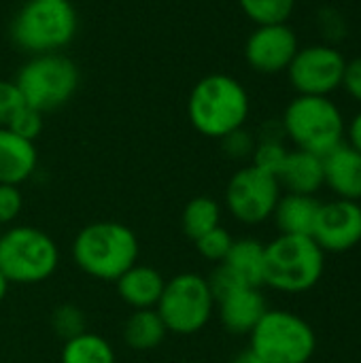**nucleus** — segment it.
Instances as JSON below:
<instances>
[{"instance_id": "33", "label": "nucleus", "mask_w": 361, "mask_h": 363, "mask_svg": "<svg viewBox=\"0 0 361 363\" xmlns=\"http://www.w3.org/2000/svg\"><path fill=\"white\" fill-rule=\"evenodd\" d=\"M349 145L361 153V113L355 115V119L349 125Z\"/></svg>"}, {"instance_id": "30", "label": "nucleus", "mask_w": 361, "mask_h": 363, "mask_svg": "<svg viewBox=\"0 0 361 363\" xmlns=\"http://www.w3.org/2000/svg\"><path fill=\"white\" fill-rule=\"evenodd\" d=\"M221 145H223V151L232 157V160H245V157H251L253 151H255V138L245 130H234L232 134L223 136L221 138Z\"/></svg>"}, {"instance_id": "26", "label": "nucleus", "mask_w": 361, "mask_h": 363, "mask_svg": "<svg viewBox=\"0 0 361 363\" xmlns=\"http://www.w3.org/2000/svg\"><path fill=\"white\" fill-rule=\"evenodd\" d=\"M194 242H196L198 253H200L204 259L221 264V262L228 257V253H230V249H232L234 238L230 236V232H228V230H223V228L219 225V228H215V230L206 232L204 236H200V238H198V240H194Z\"/></svg>"}, {"instance_id": "8", "label": "nucleus", "mask_w": 361, "mask_h": 363, "mask_svg": "<svg viewBox=\"0 0 361 363\" xmlns=\"http://www.w3.org/2000/svg\"><path fill=\"white\" fill-rule=\"evenodd\" d=\"M15 85L28 106L49 113L64 106L79 87L74 62L62 53L32 55L17 72Z\"/></svg>"}, {"instance_id": "9", "label": "nucleus", "mask_w": 361, "mask_h": 363, "mask_svg": "<svg viewBox=\"0 0 361 363\" xmlns=\"http://www.w3.org/2000/svg\"><path fill=\"white\" fill-rule=\"evenodd\" d=\"M168 332L191 336L206 328L215 311V298L209 279L198 272H183L166 281L155 306Z\"/></svg>"}, {"instance_id": "16", "label": "nucleus", "mask_w": 361, "mask_h": 363, "mask_svg": "<svg viewBox=\"0 0 361 363\" xmlns=\"http://www.w3.org/2000/svg\"><path fill=\"white\" fill-rule=\"evenodd\" d=\"M38 164V153L32 140L21 138L9 128H0V183L21 185Z\"/></svg>"}, {"instance_id": "1", "label": "nucleus", "mask_w": 361, "mask_h": 363, "mask_svg": "<svg viewBox=\"0 0 361 363\" xmlns=\"http://www.w3.org/2000/svg\"><path fill=\"white\" fill-rule=\"evenodd\" d=\"M249 94L230 74L202 77L187 100V117L191 125L209 138H223L240 130L249 117Z\"/></svg>"}, {"instance_id": "20", "label": "nucleus", "mask_w": 361, "mask_h": 363, "mask_svg": "<svg viewBox=\"0 0 361 363\" xmlns=\"http://www.w3.org/2000/svg\"><path fill=\"white\" fill-rule=\"evenodd\" d=\"M240 285L262 287L266 272V245L257 238H240L232 242L228 257L221 262Z\"/></svg>"}, {"instance_id": "23", "label": "nucleus", "mask_w": 361, "mask_h": 363, "mask_svg": "<svg viewBox=\"0 0 361 363\" xmlns=\"http://www.w3.org/2000/svg\"><path fill=\"white\" fill-rule=\"evenodd\" d=\"M219 223H221V206L209 196H198L189 200L183 208L181 225L191 240H198L206 232L219 228Z\"/></svg>"}, {"instance_id": "5", "label": "nucleus", "mask_w": 361, "mask_h": 363, "mask_svg": "<svg viewBox=\"0 0 361 363\" xmlns=\"http://www.w3.org/2000/svg\"><path fill=\"white\" fill-rule=\"evenodd\" d=\"M283 132L300 151L328 155L343 145L345 119L328 96H298L283 115Z\"/></svg>"}, {"instance_id": "13", "label": "nucleus", "mask_w": 361, "mask_h": 363, "mask_svg": "<svg viewBox=\"0 0 361 363\" xmlns=\"http://www.w3.org/2000/svg\"><path fill=\"white\" fill-rule=\"evenodd\" d=\"M298 36L287 23L257 26L245 45V57L249 66L264 74L287 70L298 53Z\"/></svg>"}, {"instance_id": "25", "label": "nucleus", "mask_w": 361, "mask_h": 363, "mask_svg": "<svg viewBox=\"0 0 361 363\" xmlns=\"http://www.w3.org/2000/svg\"><path fill=\"white\" fill-rule=\"evenodd\" d=\"M287 149L283 145L281 136H264L260 143H255V151H253V166L268 172V174H279L285 160H287Z\"/></svg>"}, {"instance_id": "31", "label": "nucleus", "mask_w": 361, "mask_h": 363, "mask_svg": "<svg viewBox=\"0 0 361 363\" xmlns=\"http://www.w3.org/2000/svg\"><path fill=\"white\" fill-rule=\"evenodd\" d=\"M23 206V198L17 185H2L0 183V225L13 223Z\"/></svg>"}, {"instance_id": "12", "label": "nucleus", "mask_w": 361, "mask_h": 363, "mask_svg": "<svg viewBox=\"0 0 361 363\" xmlns=\"http://www.w3.org/2000/svg\"><path fill=\"white\" fill-rule=\"evenodd\" d=\"M313 240L323 253H347L361 242V204L353 200H332L321 204Z\"/></svg>"}, {"instance_id": "24", "label": "nucleus", "mask_w": 361, "mask_h": 363, "mask_svg": "<svg viewBox=\"0 0 361 363\" xmlns=\"http://www.w3.org/2000/svg\"><path fill=\"white\" fill-rule=\"evenodd\" d=\"M243 13L257 26L287 23L296 0H238Z\"/></svg>"}, {"instance_id": "2", "label": "nucleus", "mask_w": 361, "mask_h": 363, "mask_svg": "<svg viewBox=\"0 0 361 363\" xmlns=\"http://www.w3.org/2000/svg\"><path fill=\"white\" fill-rule=\"evenodd\" d=\"M138 238L136 234L117 221H98L85 225L74 242V264L91 279L117 281L126 270L138 262Z\"/></svg>"}, {"instance_id": "22", "label": "nucleus", "mask_w": 361, "mask_h": 363, "mask_svg": "<svg viewBox=\"0 0 361 363\" xmlns=\"http://www.w3.org/2000/svg\"><path fill=\"white\" fill-rule=\"evenodd\" d=\"M62 363H115V351L106 338L83 332L64 342Z\"/></svg>"}, {"instance_id": "35", "label": "nucleus", "mask_w": 361, "mask_h": 363, "mask_svg": "<svg viewBox=\"0 0 361 363\" xmlns=\"http://www.w3.org/2000/svg\"><path fill=\"white\" fill-rule=\"evenodd\" d=\"M9 285H11V283H9L6 277L0 272V302L4 300V296H6V291H9Z\"/></svg>"}, {"instance_id": "7", "label": "nucleus", "mask_w": 361, "mask_h": 363, "mask_svg": "<svg viewBox=\"0 0 361 363\" xmlns=\"http://www.w3.org/2000/svg\"><path fill=\"white\" fill-rule=\"evenodd\" d=\"M249 338V349L266 363H309L317 353L313 325L283 308H268Z\"/></svg>"}, {"instance_id": "29", "label": "nucleus", "mask_w": 361, "mask_h": 363, "mask_svg": "<svg viewBox=\"0 0 361 363\" xmlns=\"http://www.w3.org/2000/svg\"><path fill=\"white\" fill-rule=\"evenodd\" d=\"M21 91L17 89L15 81H0V128H6L13 115L23 106Z\"/></svg>"}, {"instance_id": "17", "label": "nucleus", "mask_w": 361, "mask_h": 363, "mask_svg": "<svg viewBox=\"0 0 361 363\" xmlns=\"http://www.w3.org/2000/svg\"><path fill=\"white\" fill-rule=\"evenodd\" d=\"M277 179L281 183V189H287V194L315 196L326 185L323 157L300 149L289 151Z\"/></svg>"}, {"instance_id": "19", "label": "nucleus", "mask_w": 361, "mask_h": 363, "mask_svg": "<svg viewBox=\"0 0 361 363\" xmlns=\"http://www.w3.org/2000/svg\"><path fill=\"white\" fill-rule=\"evenodd\" d=\"M321 204L323 202H319L315 196H302V194L281 196L272 215L279 232L294 234V236H311L315 230Z\"/></svg>"}, {"instance_id": "18", "label": "nucleus", "mask_w": 361, "mask_h": 363, "mask_svg": "<svg viewBox=\"0 0 361 363\" xmlns=\"http://www.w3.org/2000/svg\"><path fill=\"white\" fill-rule=\"evenodd\" d=\"M115 283H117V291L121 300L134 311L155 308L166 285L164 277L155 268L143 266V264H134Z\"/></svg>"}, {"instance_id": "3", "label": "nucleus", "mask_w": 361, "mask_h": 363, "mask_svg": "<svg viewBox=\"0 0 361 363\" xmlns=\"http://www.w3.org/2000/svg\"><path fill=\"white\" fill-rule=\"evenodd\" d=\"M326 253L313 236L281 234L266 245L264 285L281 294H306L319 285Z\"/></svg>"}, {"instance_id": "6", "label": "nucleus", "mask_w": 361, "mask_h": 363, "mask_svg": "<svg viewBox=\"0 0 361 363\" xmlns=\"http://www.w3.org/2000/svg\"><path fill=\"white\" fill-rule=\"evenodd\" d=\"M57 266V245L43 230L32 225H15L0 232V272L9 283H43L53 277Z\"/></svg>"}, {"instance_id": "4", "label": "nucleus", "mask_w": 361, "mask_h": 363, "mask_svg": "<svg viewBox=\"0 0 361 363\" xmlns=\"http://www.w3.org/2000/svg\"><path fill=\"white\" fill-rule=\"evenodd\" d=\"M9 34L13 45L26 53H57L77 34V13L68 0H28L15 13Z\"/></svg>"}, {"instance_id": "28", "label": "nucleus", "mask_w": 361, "mask_h": 363, "mask_svg": "<svg viewBox=\"0 0 361 363\" xmlns=\"http://www.w3.org/2000/svg\"><path fill=\"white\" fill-rule=\"evenodd\" d=\"M6 128H9L11 132L19 134L21 138H28V140L34 143V138L43 132V113H38L36 108L23 104V106L13 115V119L9 121Z\"/></svg>"}, {"instance_id": "10", "label": "nucleus", "mask_w": 361, "mask_h": 363, "mask_svg": "<svg viewBox=\"0 0 361 363\" xmlns=\"http://www.w3.org/2000/svg\"><path fill=\"white\" fill-rule=\"evenodd\" d=\"M281 196L279 179L251 164L230 179L226 187V206L236 221L260 225L274 215Z\"/></svg>"}, {"instance_id": "15", "label": "nucleus", "mask_w": 361, "mask_h": 363, "mask_svg": "<svg viewBox=\"0 0 361 363\" xmlns=\"http://www.w3.org/2000/svg\"><path fill=\"white\" fill-rule=\"evenodd\" d=\"M323 179L326 185L340 200H361V153L349 143L338 145L323 155Z\"/></svg>"}, {"instance_id": "21", "label": "nucleus", "mask_w": 361, "mask_h": 363, "mask_svg": "<svg viewBox=\"0 0 361 363\" xmlns=\"http://www.w3.org/2000/svg\"><path fill=\"white\" fill-rule=\"evenodd\" d=\"M166 334L168 330L155 308L134 311L123 328V340L134 351L157 349L164 342Z\"/></svg>"}, {"instance_id": "11", "label": "nucleus", "mask_w": 361, "mask_h": 363, "mask_svg": "<svg viewBox=\"0 0 361 363\" xmlns=\"http://www.w3.org/2000/svg\"><path fill=\"white\" fill-rule=\"evenodd\" d=\"M347 60L330 45H311L298 49L287 74L300 96H330L343 87Z\"/></svg>"}, {"instance_id": "32", "label": "nucleus", "mask_w": 361, "mask_h": 363, "mask_svg": "<svg viewBox=\"0 0 361 363\" xmlns=\"http://www.w3.org/2000/svg\"><path fill=\"white\" fill-rule=\"evenodd\" d=\"M343 87L347 89L349 96H353L357 102H361V55L347 62L345 74H343Z\"/></svg>"}, {"instance_id": "36", "label": "nucleus", "mask_w": 361, "mask_h": 363, "mask_svg": "<svg viewBox=\"0 0 361 363\" xmlns=\"http://www.w3.org/2000/svg\"><path fill=\"white\" fill-rule=\"evenodd\" d=\"M47 2H60V0H47Z\"/></svg>"}, {"instance_id": "27", "label": "nucleus", "mask_w": 361, "mask_h": 363, "mask_svg": "<svg viewBox=\"0 0 361 363\" xmlns=\"http://www.w3.org/2000/svg\"><path fill=\"white\" fill-rule=\"evenodd\" d=\"M51 325H53L55 334L60 338H64V340H70V338L87 332L85 330V315H83V311L72 306V304L57 306L53 311V315H51Z\"/></svg>"}, {"instance_id": "14", "label": "nucleus", "mask_w": 361, "mask_h": 363, "mask_svg": "<svg viewBox=\"0 0 361 363\" xmlns=\"http://www.w3.org/2000/svg\"><path fill=\"white\" fill-rule=\"evenodd\" d=\"M219 306V319L230 334H251L260 319L266 315L268 304L260 287H236L215 302Z\"/></svg>"}, {"instance_id": "34", "label": "nucleus", "mask_w": 361, "mask_h": 363, "mask_svg": "<svg viewBox=\"0 0 361 363\" xmlns=\"http://www.w3.org/2000/svg\"><path fill=\"white\" fill-rule=\"evenodd\" d=\"M232 363H266L260 355H255L251 349H247V351H243V353H238L234 359H232Z\"/></svg>"}]
</instances>
